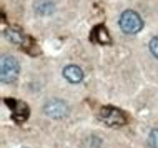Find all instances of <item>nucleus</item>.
Here are the masks:
<instances>
[{
    "mask_svg": "<svg viewBox=\"0 0 158 148\" xmlns=\"http://www.w3.org/2000/svg\"><path fill=\"white\" fill-rule=\"evenodd\" d=\"M19 72H20V65L14 57L3 55L0 60V77H2L3 83H12L19 78Z\"/></svg>",
    "mask_w": 158,
    "mask_h": 148,
    "instance_id": "f257e3e1",
    "label": "nucleus"
},
{
    "mask_svg": "<svg viewBox=\"0 0 158 148\" xmlns=\"http://www.w3.org/2000/svg\"><path fill=\"white\" fill-rule=\"evenodd\" d=\"M118 23H120V28L125 33H130V35H133V33H138L142 30L143 27V20L142 17H140L136 12L133 10H125L120 17V20H118Z\"/></svg>",
    "mask_w": 158,
    "mask_h": 148,
    "instance_id": "f03ea898",
    "label": "nucleus"
},
{
    "mask_svg": "<svg viewBox=\"0 0 158 148\" xmlns=\"http://www.w3.org/2000/svg\"><path fill=\"white\" fill-rule=\"evenodd\" d=\"M44 112L52 118H63L68 113V105L62 100H50L45 103Z\"/></svg>",
    "mask_w": 158,
    "mask_h": 148,
    "instance_id": "7ed1b4c3",
    "label": "nucleus"
},
{
    "mask_svg": "<svg viewBox=\"0 0 158 148\" xmlns=\"http://www.w3.org/2000/svg\"><path fill=\"white\" fill-rule=\"evenodd\" d=\"M100 117L105 120L106 125H123L125 123V117H123V113L120 110L117 108H112V107H106L102 110Z\"/></svg>",
    "mask_w": 158,
    "mask_h": 148,
    "instance_id": "20e7f679",
    "label": "nucleus"
},
{
    "mask_svg": "<svg viewBox=\"0 0 158 148\" xmlns=\"http://www.w3.org/2000/svg\"><path fill=\"white\" fill-rule=\"evenodd\" d=\"M63 77H65L70 83H78V82H82V78H83V72L77 65H67L65 68H63Z\"/></svg>",
    "mask_w": 158,
    "mask_h": 148,
    "instance_id": "39448f33",
    "label": "nucleus"
},
{
    "mask_svg": "<svg viewBox=\"0 0 158 148\" xmlns=\"http://www.w3.org/2000/svg\"><path fill=\"white\" fill-rule=\"evenodd\" d=\"M33 8H35V12L38 15H48V14H52L53 12V2L52 0H37L35 2V5H33Z\"/></svg>",
    "mask_w": 158,
    "mask_h": 148,
    "instance_id": "423d86ee",
    "label": "nucleus"
},
{
    "mask_svg": "<svg viewBox=\"0 0 158 148\" xmlns=\"http://www.w3.org/2000/svg\"><path fill=\"white\" fill-rule=\"evenodd\" d=\"M92 39L98 40L100 43H102V42H103V43H108V42H110V37H108V33H106V30L103 27H97L95 32H93V35H92Z\"/></svg>",
    "mask_w": 158,
    "mask_h": 148,
    "instance_id": "0eeeda50",
    "label": "nucleus"
},
{
    "mask_svg": "<svg viewBox=\"0 0 158 148\" xmlns=\"http://www.w3.org/2000/svg\"><path fill=\"white\" fill-rule=\"evenodd\" d=\"M148 145L152 148H158V130H152L148 135Z\"/></svg>",
    "mask_w": 158,
    "mask_h": 148,
    "instance_id": "6e6552de",
    "label": "nucleus"
},
{
    "mask_svg": "<svg viewBox=\"0 0 158 148\" xmlns=\"http://www.w3.org/2000/svg\"><path fill=\"white\" fill-rule=\"evenodd\" d=\"M150 52L155 55V57L158 58V37H155V39H152L150 42Z\"/></svg>",
    "mask_w": 158,
    "mask_h": 148,
    "instance_id": "1a4fd4ad",
    "label": "nucleus"
}]
</instances>
